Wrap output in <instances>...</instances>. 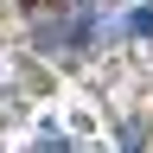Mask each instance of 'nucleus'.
Here are the masks:
<instances>
[{
  "instance_id": "nucleus-1",
  "label": "nucleus",
  "mask_w": 153,
  "mask_h": 153,
  "mask_svg": "<svg viewBox=\"0 0 153 153\" xmlns=\"http://www.w3.org/2000/svg\"><path fill=\"white\" fill-rule=\"evenodd\" d=\"M128 32H153V7H140V13H134V19H128Z\"/></svg>"
}]
</instances>
